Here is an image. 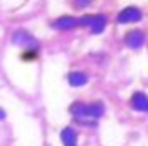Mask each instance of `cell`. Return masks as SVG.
<instances>
[{"label":"cell","instance_id":"1","mask_svg":"<svg viewBox=\"0 0 148 146\" xmlns=\"http://www.w3.org/2000/svg\"><path fill=\"white\" fill-rule=\"evenodd\" d=\"M103 112H105V107L102 103H91V105L74 103V105H71V113L76 119H98L103 115Z\"/></svg>","mask_w":148,"mask_h":146},{"label":"cell","instance_id":"2","mask_svg":"<svg viewBox=\"0 0 148 146\" xmlns=\"http://www.w3.org/2000/svg\"><path fill=\"white\" fill-rule=\"evenodd\" d=\"M77 24L88 26V28H91V31L95 35H98V33H102V29L107 24V16H103V14H98V16H84V17H81L77 21Z\"/></svg>","mask_w":148,"mask_h":146},{"label":"cell","instance_id":"3","mask_svg":"<svg viewBox=\"0 0 148 146\" xmlns=\"http://www.w3.org/2000/svg\"><path fill=\"white\" fill-rule=\"evenodd\" d=\"M141 19V10L138 7H126L124 10L119 12L117 16V21L121 24H126V23H136Z\"/></svg>","mask_w":148,"mask_h":146},{"label":"cell","instance_id":"4","mask_svg":"<svg viewBox=\"0 0 148 146\" xmlns=\"http://www.w3.org/2000/svg\"><path fill=\"white\" fill-rule=\"evenodd\" d=\"M126 43H127V46H131V48H141L143 46V43H145V33L143 31H140V29H133V31H129L127 35H126Z\"/></svg>","mask_w":148,"mask_h":146},{"label":"cell","instance_id":"5","mask_svg":"<svg viewBox=\"0 0 148 146\" xmlns=\"http://www.w3.org/2000/svg\"><path fill=\"white\" fill-rule=\"evenodd\" d=\"M131 107L140 112H148V96L141 91H136L131 98Z\"/></svg>","mask_w":148,"mask_h":146},{"label":"cell","instance_id":"6","mask_svg":"<svg viewBox=\"0 0 148 146\" xmlns=\"http://www.w3.org/2000/svg\"><path fill=\"white\" fill-rule=\"evenodd\" d=\"M52 26H53V29H60V31L71 29L74 26H77V19H76V17H71V16H64V17L55 19V21L52 23Z\"/></svg>","mask_w":148,"mask_h":146},{"label":"cell","instance_id":"7","mask_svg":"<svg viewBox=\"0 0 148 146\" xmlns=\"http://www.w3.org/2000/svg\"><path fill=\"white\" fill-rule=\"evenodd\" d=\"M12 43H14V45H19V46H24V45H35V46H38V41L33 40L26 31H17V33L12 36Z\"/></svg>","mask_w":148,"mask_h":146},{"label":"cell","instance_id":"8","mask_svg":"<svg viewBox=\"0 0 148 146\" xmlns=\"http://www.w3.org/2000/svg\"><path fill=\"white\" fill-rule=\"evenodd\" d=\"M60 138H62V143H64V146H76L77 134H76V131H74L73 127H66V129L62 131Z\"/></svg>","mask_w":148,"mask_h":146},{"label":"cell","instance_id":"9","mask_svg":"<svg viewBox=\"0 0 148 146\" xmlns=\"http://www.w3.org/2000/svg\"><path fill=\"white\" fill-rule=\"evenodd\" d=\"M86 81H88V77H86V74H83V72H71L69 74V83L73 86H83V84H86Z\"/></svg>","mask_w":148,"mask_h":146},{"label":"cell","instance_id":"10","mask_svg":"<svg viewBox=\"0 0 148 146\" xmlns=\"http://www.w3.org/2000/svg\"><path fill=\"white\" fill-rule=\"evenodd\" d=\"M91 0H76V3H77V7H86L88 3H90Z\"/></svg>","mask_w":148,"mask_h":146},{"label":"cell","instance_id":"11","mask_svg":"<svg viewBox=\"0 0 148 146\" xmlns=\"http://www.w3.org/2000/svg\"><path fill=\"white\" fill-rule=\"evenodd\" d=\"M5 115H3V110H0V119H3Z\"/></svg>","mask_w":148,"mask_h":146}]
</instances>
